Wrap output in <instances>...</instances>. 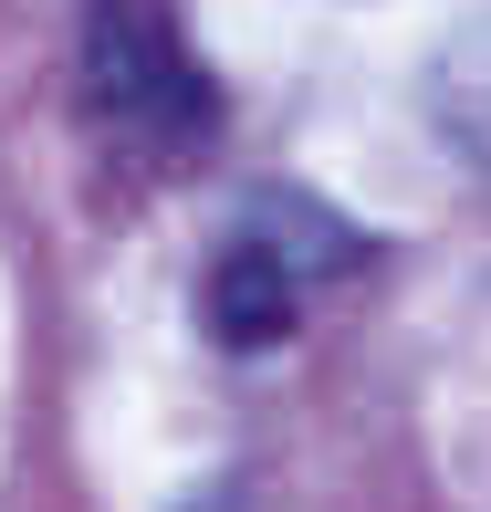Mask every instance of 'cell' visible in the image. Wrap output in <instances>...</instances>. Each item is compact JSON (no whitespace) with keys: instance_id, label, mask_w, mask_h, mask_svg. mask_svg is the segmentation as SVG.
I'll use <instances>...</instances> for the list:
<instances>
[{"instance_id":"6da1fadb","label":"cell","mask_w":491,"mask_h":512,"mask_svg":"<svg viewBox=\"0 0 491 512\" xmlns=\"http://www.w3.org/2000/svg\"><path fill=\"white\" fill-rule=\"evenodd\" d=\"M84 105L136 147H209L220 136V84L157 0H95L84 11Z\"/></svg>"},{"instance_id":"7a4b0ae2","label":"cell","mask_w":491,"mask_h":512,"mask_svg":"<svg viewBox=\"0 0 491 512\" xmlns=\"http://www.w3.org/2000/svg\"><path fill=\"white\" fill-rule=\"evenodd\" d=\"M303 293H314V283H303L283 251H262V241H241V230H230V241L209 251V272H199V335L230 345V356H262V345L293 335Z\"/></svg>"},{"instance_id":"3957f363","label":"cell","mask_w":491,"mask_h":512,"mask_svg":"<svg viewBox=\"0 0 491 512\" xmlns=\"http://www.w3.org/2000/svg\"><path fill=\"white\" fill-rule=\"evenodd\" d=\"M418 105H429V126L450 136L460 157H481V168H491V11H471V21L429 53Z\"/></svg>"},{"instance_id":"277c9868","label":"cell","mask_w":491,"mask_h":512,"mask_svg":"<svg viewBox=\"0 0 491 512\" xmlns=\"http://www.w3.org/2000/svg\"><path fill=\"white\" fill-rule=\"evenodd\" d=\"M241 241L283 251L303 283H324V272H345V262L366 251L345 209H324V199H303V189H251V199H241Z\"/></svg>"},{"instance_id":"5b68a950","label":"cell","mask_w":491,"mask_h":512,"mask_svg":"<svg viewBox=\"0 0 491 512\" xmlns=\"http://www.w3.org/2000/svg\"><path fill=\"white\" fill-rule=\"evenodd\" d=\"M178 512H241V481H209V492H189Z\"/></svg>"}]
</instances>
